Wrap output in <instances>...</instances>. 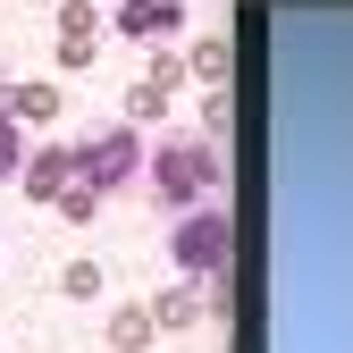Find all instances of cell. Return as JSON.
Returning a JSON list of instances; mask_svg holds the SVG:
<instances>
[{"label":"cell","instance_id":"6","mask_svg":"<svg viewBox=\"0 0 353 353\" xmlns=\"http://www.w3.org/2000/svg\"><path fill=\"white\" fill-rule=\"evenodd\" d=\"M93 51H101V17L84 9V0H68V9H59V59L68 68H93Z\"/></svg>","mask_w":353,"mask_h":353},{"label":"cell","instance_id":"7","mask_svg":"<svg viewBox=\"0 0 353 353\" xmlns=\"http://www.w3.org/2000/svg\"><path fill=\"white\" fill-rule=\"evenodd\" d=\"M0 110L26 118V126H42V118H59V93H51V84H9V93H0Z\"/></svg>","mask_w":353,"mask_h":353},{"label":"cell","instance_id":"9","mask_svg":"<svg viewBox=\"0 0 353 353\" xmlns=\"http://www.w3.org/2000/svg\"><path fill=\"white\" fill-rule=\"evenodd\" d=\"M194 320H202V294L194 286H176V294L152 303V328H194Z\"/></svg>","mask_w":353,"mask_h":353},{"label":"cell","instance_id":"15","mask_svg":"<svg viewBox=\"0 0 353 353\" xmlns=\"http://www.w3.org/2000/svg\"><path fill=\"white\" fill-rule=\"evenodd\" d=\"M59 210H68V219H93V210H101V194H93V185H84V176H76V185L59 194Z\"/></svg>","mask_w":353,"mask_h":353},{"label":"cell","instance_id":"2","mask_svg":"<svg viewBox=\"0 0 353 353\" xmlns=\"http://www.w3.org/2000/svg\"><path fill=\"white\" fill-rule=\"evenodd\" d=\"M168 252H176V270L185 278H228V252H236V236H228V210L219 202H202V210H185L176 219V236H168Z\"/></svg>","mask_w":353,"mask_h":353},{"label":"cell","instance_id":"8","mask_svg":"<svg viewBox=\"0 0 353 353\" xmlns=\"http://www.w3.org/2000/svg\"><path fill=\"white\" fill-rule=\"evenodd\" d=\"M143 345H152V312H143V303L110 312V353H143Z\"/></svg>","mask_w":353,"mask_h":353},{"label":"cell","instance_id":"1","mask_svg":"<svg viewBox=\"0 0 353 353\" xmlns=\"http://www.w3.org/2000/svg\"><path fill=\"white\" fill-rule=\"evenodd\" d=\"M219 176H228V160H219V143H202V135H168V143L143 160V185H152L168 210H202V202L219 194Z\"/></svg>","mask_w":353,"mask_h":353},{"label":"cell","instance_id":"13","mask_svg":"<svg viewBox=\"0 0 353 353\" xmlns=\"http://www.w3.org/2000/svg\"><path fill=\"white\" fill-rule=\"evenodd\" d=\"M143 84H152V93H176V84H185V59H168V51H160V59L143 68Z\"/></svg>","mask_w":353,"mask_h":353},{"label":"cell","instance_id":"3","mask_svg":"<svg viewBox=\"0 0 353 353\" xmlns=\"http://www.w3.org/2000/svg\"><path fill=\"white\" fill-rule=\"evenodd\" d=\"M76 176H84L93 194H118V185H135V176H143V143H135V126H110V135L76 143Z\"/></svg>","mask_w":353,"mask_h":353},{"label":"cell","instance_id":"12","mask_svg":"<svg viewBox=\"0 0 353 353\" xmlns=\"http://www.w3.org/2000/svg\"><path fill=\"white\" fill-rule=\"evenodd\" d=\"M84 294H101V261H68V303H84Z\"/></svg>","mask_w":353,"mask_h":353},{"label":"cell","instance_id":"14","mask_svg":"<svg viewBox=\"0 0 353 353\" xmlns=\"http://www.w3.org/2000/svg\"><path fill=\"white\" fill-rule=\"evenodd\" d=\"M17 168H26V152H17V118L0 110V176H17Z\"/></svg>","mask_w":353,"mask_h":353},{"label":"cell","instance_id":"10","mask_svg":"<svg viewBox=\"0 0 353 353\" xmlns=\"http://www.w3.org/2000/svg\"><path fill=\"white\" fill-rule=\"evenodd\" d=\"M185 68H194L202 84H228V42H219V34H202V42H194V59H185Z\"/></svg>","mask_w":353,"mask_h":353},{"label":"cell","instance_id":"5","mask_svg":"<svg viewBox=\"0 0 353 353\" xmlns=\"http://www.w3.org/2000/svg\"><path fill=\"white\" fill-rule=\"evenodd\" d=\"M176 26H185L176 0H118V34H126V42H168Z\"/></svg>","mask_w":353,"mask_h":353},{"label":"cell","instance_id":"11","mask_svg":"<svg viewBox=\"0 0 353 353\" xmlns=\"http://www.w3.org/2000/svg\"><path fill=\"white\" fill-rule=\"evenodd\" d=\"M168 110V93H152V84H135V93H126V126H152Z\"/></svg>","mask_w":353,"mask_h":353},{"label":"cell","instance_id":"4","mask_svg":"<svg viewBox=\"0 0 353 353\" xmlns=\"http://www.w3.org/2000/svg\"><path fill=\"white\" fill-rule=\"evenodd\" d=\"M17 185H26L34 202H59V194L76 185V152H68V143H51V152H34V160L17 168Z\"/></svg>","mask_w":353,"mask_h":353}]
</instances>
